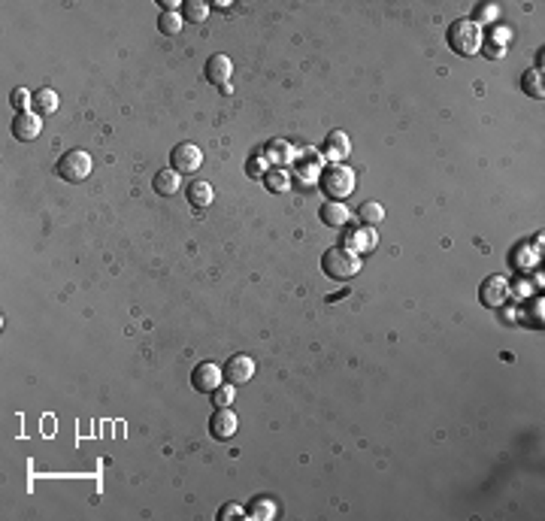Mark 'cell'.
I'll return each instance as SVG.
<instances>
[{
	"label": "cell",
	"mask_w": 545,
	"mask_h": 521,
	"mask_svg": "<svg viewBox=\"0 0 545 521\" xmlns=\"http://www.w3.org/2000/svg\"><path fill=\"white\" fill-rule=\"evenodd\" d=\"M321 270H324V276H331L334 282H349L351 276L361 273V255L346 249V246H334L321 255Z\"/></svg>",
	"instance_id": "1"
},
{
	"label": "cell",
	"mask_w": 545,
	"mask_h": 521,
	"mask_svg": "<svg viewBox=\"0 0 545 521\" xmlns=\"http://www.w3.org/2000/svg\"><path fill=\"white\" fill-rule=\"evenodd\" d=\"M494 19H497V6H494V4H479L476 12L470 16V21H476V24H481V21H494Z\"/></svg>",
	"instance_id": "28"
},
{
	"label": "cell",
	"mask_w": 545,
	"mask_h": 521,
	"mask_svg": "<svg viewBox=\"0 0 545 521\" xmlns=\"http://www.w3.org/2000/svg\"><path fill=\"white\" fill-rule=\"evenodd\" d=\"M182 24H185V19L179 16V12H161L158 31H161V34H167V36H176V34L182 31Z\"/></svg>",
	"instance_id": "22"
},
{
	"label": "cell",
	"mask_w": 545,
	"mask_h": 521,
	"mask_svg": "<svg viewBox=\"0 0 545 521\" xmlns=\"http://www.w3.org/2000/svg\"><path fill=\"white\" fill-rule=\"evenodd\" d=\"M446 40L451 46V52L454 55H461V58H473L479 49H481V28L476 21L470 19H458V21H451L449 24V31H446Z\"/></svg>",
	"instance_id": "2"
},
{
	"label": "cell",
	"mask_w": 545,
	"mask_h": 521,
	"mask_svg": "<svg viewBox=\"0 0 545 521\" xmlns=\"http://www.w3.org/2000/svg\"><path fill=\"white\" fill-rule=\"evenodd\" d=\"M151 188H155V192H158L161 197H173V194L182 188V173H176L173 167L158 170V173H155V179H151Z\"/></svg>",
	"instance_id": "13"
},
{
	"label": "cell",
	"mask_w": 545,
	"mask_h": 521,
	"mask_svg": "<svg viewBox=\"0 0 545 521\" xmlns=\"http://www.w3.org/2000/svg\"><path fill=\"white\" fill-rule=\"evenodd\" d=\"M297 176L303 182H312L315 176H321V164L319 161H297Z\"/></svg>",
	"instance_id": "26"
},
{
	"label": "cell",
	"mask_w": 545,
	"mask_h": 521,
	"mask_svg": "<svg viewBox=\"0 0 545 521\" xmlns=\"http://www.w3.org/2000/svg\"><path fill=\"white\" fill-rule=\"evenodd\" d=\"M91 167H94V161L85 149H70L58 158V176L64 182H73V185L88 179V176H91Z\"/></svg>",
	"instance_id": "4"
},
{
	"label": "cell",
	"mask_w": 545,
	"mask_h": 521,
	"mask_svg": "<svg viewBox=\"0 0 545 521\" xmlns=\"http://www.w3.org/2000/svg\"><path fill=\"white\" fill-rule=\"evenodd\" d=\"M9 100H12V106H16L19 112H28V109H31V104H34V94L28 91V88H16Z\"/></svg>",
	"instance_id": "27"
},
{
	"label": "cell",
	"mask_w": 545,
	"mask_h": 521,
	"mask_svg": "<svg viewBox=\"0 0 545 521\" xmlns=\"http://www.w3.org/2000/svg\"><path fill=\"white\" fill-rule=\"evenodd\" d=\"M479 300H481V307H488V309L503 307V303L509 300V282H506L503 276H488L479 288Z\"/></svg>",
	"instance_id": "6"
},
{
	"label": "cell",
	"mask_w": 545,
	"mask_h": 521,
	"mask_svg": "<svg viewBox=\"0 0 545 521\" xmlns=\"http://www.w3.org/2000/svg\"><path fill=\"white\" fill-rule=\"evenodd\" d=\"M376 243H379V237L373 234V227H370V231H366V227H358V231H351V234L346 237V243H342V246L351 249V252H358V255H361V252L376 249Z\"/></svg>",
	"instance_id": "16"
},
{
	"label": "cell",
	"mask_w": 545,
	"mask_h": 521,
	"mask_svg": "<svg viewBox=\"0 0 545 521\" xmlns=\"http://www.w3.org/2000/svg\"><path fill=\"white\" fill-rule=\"evenodd\" d=\"M479 52H485L488 58H503V55H506V46H503V43H491V40H488V43H481Z\"/></svg>",
	"instance_id": "29"
},
{
	"label": "cell",
	"mask_w": 545,
	"mask_h": 521,
	"mask_svg": "<svg viewBox=\"0 0 545 521\" xmlns=\"http://www.w3.org/2000/svg\"><path fill=\"white\" fill-rule=\"evenodd\" d=\"M185 194H188V203H191L194 209H206V207H212V200H215V192H212L209 182H191V185L185 188Z\"/></svg>",
	"instance_id": "15"
},
{
	"label": "cell",
	"mask_w": 545,
	"mask_h": 521,
	"mask_svg": "<svg viewBox=\"0 0 545 521\" xmlns=\"http://www.w3.org/2000/svg\"><path fill=\"white\" fill-rule=\"evenodd\" d=\"M319 182H321V192L331 200H346L354 192V170L349 164H331V167L321 170Z\"/></svg>",
	"instance_id": "3"
},
{
	"label": "cell",
	"mask_w": 545,
	"mask_h": 521,
	"mask_svg": "<svg viewBox=\"0 0 545 521\" xmlns=\"http://www.w3.org/2000/svg\"><path fill=\"white\" fill-rule=\"evenodd\" d=\"M170 164L176 173H197L204 167V152L194 143H179L173 152H170Z\"/></svg>",
	"instance_id": "5"
},
{
	"label": "cell",
	"mask_w": 545,
	"mask_h": 521,
	"mask_svg": "<svg viewBox=\"0 0 545 521\" xmlns=\"http://www.w3.org/2000/svg\"><path fill=\"white\" fill-rule=\"evenodd\" d=\"M521 88H524V94L527 97H536V100H542V70H527L524 73V79H521Z\"/></svg>",
	"instance_id": "21"
},
{
	"label": "cell",
	"mask_w": 545,
	"mask_h": 521,
	"mask_svg": "<svg viewBox=\"0 0 545 521\" xmlns=\"http://www.w3.org/2000/svg\"><path fill=\"white\" fill-rule=\"evenodd\" d=\"M236 412L234 410H227V406H221V410H215L212 418H209V430H212V437L215 440H231L236 434Z\"/></svg>",
	"instance_id": "10"
},
{
	"label": "cell",
	"mask_w": 545,
	"mask_h": 521,
	"mask_svg": "<svg viewBox=\"0 0 545 521\" xmlns=\"http://www.w3.org/2000/svg\"><path fill=\"white\" fill-rule=\"evenodd\" d=\"M349 152H351V143H349V134L346 131H331L324 139V158L327 161H334V164H342L349 158Z\"/></svg>",
	"instance_id": "11"
},
{
	"label": "cell",
	"mask_w": 545,
	"mask_h": 521,
	"mask_svg": "<svg viewBox=\"0 0 545 521\" xmlns=\"http://www.w3.org/2000/svg\"><path fill=\"white\" fill-rule=\"evenodd\" d=\"M221 382H224V373H221L219 364L204 361V364H197L194 373H191V385H194L197 391H204V394H212Z\"/></svg>",
	"instance_id": "8"
},
{
	"label": "cell",
	"mask_w": 545,
	"mask_h": 521,
	"mask_svg": "<svg viewBox=\"0 0 545 521\" xmlns=\"http://www.w3.org/2000/svg\"><path fill=\"white\" fill-rule=\"evenodd\" d=\"M40 134H43V116H36L34 109L19 112V116L12 119V137H16L19 143H31V139H36Z\"/></svg>",
	"instance_id": "7"
},
{
	"label": "cell",
	"mask_w": 545,
	"mask_h": 521,
	"mask_svg": "<svg viewBox=\"0 0 545 521\" xmlns=\"http://www.w3.org/2000/svg\"><path fill=\"white\" fill-rule=\"evenodd\" d=\"M219 518L224 521V518H246V510L243 506H236V503H231V506H224V510L219 512Z\"/></svg>",
	"instance_id": "30"
},
{
	"label": "cell",
	"mask_w": 545,
	"mask_h": 521,
	"mask_svg": "<svg viewBox=\"0 0 545 521\" xmlns=\"http://www.w3.org/2000/svg\"><path fill=\"white\" fill-rule=\"evenodd\" d=\"M31 109L36 112V116H52V112L58 109V91L55 88H36Z\"/></svg>",
	"instance_id": "17"
},
{
	"label": "cell",
	"mask_w": 545,
	"mask_h": 521,
	"mask_svg": "<svg viewBox=\"0 0 545 521\" xmlns=\"http://www.w3.org/2000/svg\"><path fill=\"white\" fill-rule=\"evenodd\" d=\"M273 515H276V503L270 497H258L246 510V518H251V521H270Z\"/></svg>",
	"instance_id": "20"
},
{
	"label": "cell",
	"mask_w": 545,
	"mask_h": 521,
	"mask_svg": "<svg viewBox=\"0 0 545 521\" xmlns=\"http://www.w3.org/2000/svg\"><path fill=\"white\" fill-rule=\"evenodd\" d=\"M251 376H255V358H249V354H234L224 364V379L231 385H246L251 382Z\"/></svg>",
	"instance_id": "9"
},
{
	"label": "cell",
	"mask_w": 545,
	"mask_h": 521,
	"mask_svg": "<svg viewBox=\"0 0 545 521\" xmlns=\"http://www.w3.org/2000/svg\"><path fill=\"white\" fill-rule=\"evenodd\" d=\"M358 215H361V222H364V224H379V222L385 219V209H382V203L366 200V203H361Z\"/></svg>",
	"instance_id": "23"
},
{
	"label": "cell",
	"mask_w": 545,
	"mask_h": 521,
	"mask_svg": "<svg viewBox=\"0 0 545 521\" xmlns=\"http://www.w3.org/2000/svg\"><path fill=\"white\" fill-rule=\"evenodd\" d=\"M267 158H270V164H279V170H285V167L294 164L297 152H294L291 143H285V139H273V143L267 146Z\"/></svg>",
	"instance_id": "14"
},
{
	"label": "cell",
	"mask_w": 545,
	"mask_h": 521,
	"mask_svg": "<svg viewBox=\"0 0 545 521\" xmlns=\"http://www.w3.org/2000/svg\"><path fill=\"white\" fill-rule=\"evenodd\" d=\"M179 16H182L185 21L200 24V21L209 19V4H204V0H185L182 9H179Z\"/></svg>",
	"instance_id": "19"
},
{
	"label": "cell",
	"mask_w": 545,
	"mask_h": 521,
	"mask_svg": "<svg viewBox=\"0 0 545 521\" xmlns=\"http://www.w3.org/2000/svg\"><path fill=\"white\" fill-rule=\"evenodd\" d=\"M321 222H324L327 227H342V224H349V209H346V203H342V200L324 203V207H321Z\"/></svg>",
	"instance_id": "18"
},
{
	"label": "cell",
	"mask_w": 545,
	"mask_h": 521,
	"mask_svg": "<svg viewBox=\"0 0 545 521\" xmlns=\"http://www.w3.org/2000/svg\"><path fill=\"white\" fill-rule=\"evenodd\" d=\"M267 188H270V192H279V194L288 192V188H291V176L285 170H270L267 173Z\"/></svg>",
	"instance_id": "25"
},
{
	"label": "cell",
	"mask_w": 545,
	"mask_h": 521,
	"mask_svg": "<svg viewBox=\"0 0 545 521\" xmlns=\"http://www.w3.org/2000/svg\"><path fill=\"white\" fill-rule=\"evenodd\" d=\"M234 397H236V385H231V382L224 385V382H221L219 388L212 391V406H219V410H221V406H231Z\"/></svg>",
	"instance_id": "24"
},
{
	"label": "cell",
	"mask_w": 545,
	"mask_h": 521,
	"mask_svg": "<svg viewBox=\"0 0 545 521\" xmlns=\"http://www.w3.org/2000/svg\"><path fill=\"white\" fill-rule=\"evenodd\" d=\"M231 73H234V64H231V58L227 55H212L206 61V79L212 85H219V88L231 85Z\"/></svg>",
	"instance_id": "12"
}]
</instances>
